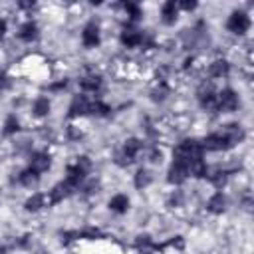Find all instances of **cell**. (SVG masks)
Here are the masks:
<instances>
[{
	"mask_svg": "<svg viewBox=\"0 0 254 254\" xmlns=\"http://www.w3.org/2000/svg\"><path fill=\"white\" fill-rule=\"evenodd\" d=\"M226 28H228V32H232L236 36H244L250 28V16L242 10H234L226 22Z\"/></svg>",
	"mask_w": 254,
	"mask_h": 254,
	"instance_id": "5b68a950",
	"label": "cell"
},
{
	"mask_svg": "<svg viewBox=\"0 0 254 254\" xmlns=\"http://www.w3.org/2000/svg\"><path fill=\"white\" fill-rule=\"evenodd\" d=\"M187 179H189V171H187L185 165H181V163H173V165L169 167L167 181H169L171 185H183Z\"/></svg>",
	"mask_w": 254,
	"mask_h": 254,
	"instance_id": "4fadbf2b",
	"label": "cell"
},
{
	"mask_svg": "<svg viewBox=\"0 0 254 254\" xmlns=\"http://www.w3.org/2000/svg\"><path fill=\"white\" fill-rule=\"evenodd\" d=\"M202 151H226L232 147V143L228 141V137L222 133V131H216V133H210L202 139Z\"/></svg>",
	"mask_w": 254,
	"mask_h": 254,
	"instance_id": "52a82bcc",
	"label": "cell"
},
{
	"mask_svg": "<svg viewBox=\"0 0 254 254\" xmlns=\"http://www.w3.org/2000/svg\"><path fill=\"white\" fill-rule=\"evenodd\" d=\"M111 107L107 103H103L101 99H91V107H89V115H97V117H105L109 115Z\"/></svg>",
	"mask_w": 254,
	"mask_h": 254,
	"instance_id": "d4e9b609",
	"label": "cell"
},
{
	"mask_svg": "<svg viewBox=\"0 0 254 254\" xmlns=\"http://www.w3.org/2000/svg\"><path fill=\"white\" fill-rule=\"evenodd\" d=\"M222 133L228 137V141L232 143V147L244 139V131H242V127H240L238 123H230V125H224V127H222Z\"/></svg>",
	"mask_w": 254,
	"mask_h": 254,
	"instance_id": "ffe728a7",
	"label": "cell"
},
{
	"mask_svg": "<svg viewBox=\"0 0 254 254\" xmlns=\"http://www.w3.org/2000/svg\"><path fill=\"white\" fill-rule=\"evenodd\" d=\"M18 181H20V185H24V187H34V185L40 181V175L28 167L26 171H22V173L18 175Z\"/></svg>",
	"mask_w": 254,
	"mask_h": 254,
	"instance_id": "cb8c5ba5",
	"label": "cell"
},
{
	"mask_svg": "<svg viewBox=\"0 0 254 254\" xmlns=\"http://www.w3.org/2000/svg\"><path fill=\"white\" fill-rule=\"evenodd\" d=\"M141 149H143V143H141L137 137L127 139V141L123 143L121 151L115 153V163H117L119 167H127V165H131V163L135 161V157L139 155Z\"/></svg>",
	"mask_w": 254,
	"mask_h": 254,
	"instance_id": "3957f363",
	"label": "cell"
},
{
	"mask_svg": "<svg viewBox=\"0 0 254 254\" xmlns=\"http://www.w3.org/2000/svg\"><path fill=\"white\" fill-rule=\"evenodd\" d=\"M196 95H198V103H200L202 109H206V111H214V113H216V91H214L212 85L202 83L200 89L196 91Z\"/></svg>",
	"mask_w": 254,
	"mask_h": 254,
	"instance_id": "9c48e42d",
	"label": "cell"
},
{
	"mask_svg": "<svg viewBox=\"0 0 254 254\" xmlns=\"http://www.w3.org/2000/svg\"><path fill=\"white\" fill-rule=\"evenodd\" d=\"M89 107H91V99L87 95H75L69 103V111L67 117H81V115H89Z\"/></svg>",
	"mask_w": 254,
	"mask_h": 254,
	"instance_id": "8fae6325",
	"label": "cell"
},
{
	"mask_svg": "<svg viewBox=\"0 0 254 254\" xmlns=\"http://www.w3.org/2000/svg\"><path fill=\"white\" fill-rule=\"evenodd\" d=\"M79 87H81L83 91H87V93H95V91L101 87V77L95 75V73H87V75H83V77L79 79Z\"/></svg>",
	"mask_w": 254,
	"mask_h": 254,
	"instance_id": "ac0fdd59",
	"label": "cell"
},
{
	"mask_svg": "<svg viewBox=\"0 0 254 254\" xmlns=\"http://www.w3.org/2000/svg\"><path fill=\"white\" fill-rule=\"evenodd\" d=\"M206 208H208V212H212V214H220V212L226 210V196L222 194V190L214 192V194L206 200Z\"/></svg>",
	"mask_w": 254,
	"mask_h": 254,
	"instance_id": "5bb4252c",
	"label": "cell"
},
{
	"mask_svg": "<svg viewBox=\"0 0 254 254\" xmlns=\"http://www.w3.org/2000/svg\"><path fill=\"white\" fill-rule=\"evenodd\" d=\"M167 246H175V248L183 250V246H185V240H183V236H175L173 240H169V242H167Z\"/></svg>",
	"mask_w": 254,
	"mask_h": 254,
	"instance_id": "4dcf8cb0",
	"label": "cell"
},
{
	"mask_svg": "<svg viewBox=\"0 0 254 254\" xmlns=\"http://www.w3.org/2000/svg\"><path fill=\"white\" fill-rule=\"evenodd\" d=\"M89 173H91V161H89V157L81 155V157H77V161H75L73 165L67 167V177H65V181L71 183L75 189H79V185L87 179Z\"/></svg>",
	"mask_w": 254,
	"mask_h": 254,
	"instance_id": "7a4b0ae2",
	"label": "cell"
},
{
	"mask_svg": "<svg viewBox=\"0 0 254 254\" xmlns=\"http://www.w3.org/2000/svg\"><path fill=\"white\" fill-rule=\"evenodd\" d=\"M123 8H125V12H127V16H129V20H131V22H137V20L143 16V12H141L139 4H135V2H125V4H123Z\"/></svg>",
	"mask_w": 254,
	"mask_h": 254,
	"instance_id": "83f0119b",
	"label": "cell"
},
{
	"mask_svg": "<svg viewBox=\"0 0 254 254\" xmlns=\"http://www.w3.org/2000/svg\"><path fill=\"white\" fill-rule=\"evenodd\" d=\"M129 196L127 194H115V196H111L109 198V208L113 210V212H117V214H123V212H127L129 210Z\"/></svg>",
	"mask_w": 254,
	"mask_h": 254,
	"instance_id": "d6986e66",
	"label": "cell"
},
{
	"mask_svg": "<svg viewBox=\"0 0 254 254\" xmlns=\"http://www.w3.org/2000/svg\"><path fill=\"white\" fill-rule=\"evenodd\" d=\"M177 6L183 8V10H189V12H190V10L196 8V2H177Z\"/></svg>",
	"mask_w": 254,
	"mask_h": 254,
	"instance_id": "1f68e13d",
	"label": "cell"
},
{
	"mask_svg": "<svg viewBox=\"0 0 254 254\" xmlns=\"http://www.w3.org/2000/svg\"><path fill=\"white\" fill-rule=\"evenodd\" d=\"M20 129V121H18V117L16 115H8L6 117V121H4V135H14L16 131Z\"/></svg>",
	"mask_w": 254,
	"mask_h": 254,
	"instance_id": "f1b7e54d",
	"label": "cell"
},
{
	"mask_svg": "<svg viewBox=\"0 0 254 254\" xmlns=\"http://www.w3.org/2000/svg\"><path fill=\"white\" fill-rule=\"evenodd\" d=\"M238 107V95L234 89L224 87L220 93H216V113H232Z\"/></svg>",
	"mask_w": 254,
	"mask_h": 254,
	"instance_id": "8992f818",
	"label": "cell"
},
{
	"mask_svg": "<svg viewBox=\"0 0 254 254\" xmlns=\"http://www.w3.org/2000/svg\"><path fill=\"white\" fill-rule=\"evenodd\" d=\"M50 167H52V157H50L48 153L38 151V153H34V155L30 157V169H32V171H36L38 175L46 173Z\"/></svg>",
	"mask_w": 254,
	"mask_h": 254,
	"instance_id": "7c38bea8",
	"label": "cell"
},
{
	"mask_svg": "<svg viewBox=\"0 0 254 254\" xmlns=\"http://www.w3.org/2000/svg\"><path fill=\"white\" fill-rule=\"evenodd\" d=\"M151 181H153L151 171H147V169H139V171L135 173V187H137V189H145V187H149Z\"/></svg>",
	"mask_w": 254,
	"mask_h": 254,
	"instance_id": "484cf974",
	"label": "cell"
},
{
	"mask_svg": "<svg viewBox=\"0 0 254 254\" xmlns=\"http://www.w3.org/2000/svg\"><path fill=\"white\" fill-rule=\"evenodd\" d=\"M121 44L125 48H139V46H145V44H151L145 36V32L137 30L133 24H127L123 30H121Z\"/></svg>",
	"mask_w": 254,
	"mask_h": 254,
	"instance_id": "277c9868",
	"label": "cell"
},
{
	"mask_svg": "<svg viewBox=\"0 0 254 254\" xmlns=\"http://www.w3.org/2000/svg\"><path fill=\"white\" fill-rule=\"evenodd\" d=\"M0 254H6V248H4L2 244H0Z\"/></svg>",
	"mask_w": 254,
	"mask_h": 254,
	"instance_id": "d590c367",
	"label": "cell"
},
{
	"mask_svg": "<svg viewBox=\"0 0 254 254\" xmlns=\"http://www.w3.org/2000/svg\"><path fill=\"white\" fill-rule=\"evenodd\" d=\"M135 248L141 250L143 254H151V252L159 250V246H157V244L151 240V236H147V234H141V236L135 238Z\"/></svg>",
	"mask_w": 254,
	"mask_h": 254,
	"instance_id": "44dd1931",
	"label": "cell"
},
{
	"mask_svg": "<svg viewBox=\"0 0 254 254\" xmlns=\"http://www.w3.org/2000/svg\"><path fill=\"white\" fill-rule=\"evenodd\" d=\"M202 155H204L202 145L196 139H185V141H181L175 147V151H173V163H181L189 171V165L192 161H196V159H202Z\"/></svg>",
	"mask_w": 254,
	"mask_h": 254,
	"instance_id": "6da1fadb",
	"label": "cell"
},
{
	"mask_svg": "<svg viewBox=\"0 0 254 254\" xmlns=\"http://www.w3.org/2000/svg\"><path fill=\"white\" fill-rule=\"evenodd\" d=\"M69 137H71V139H79V137H81V131H75L73 125H71V127H69Z\"/></svg>",
	"mask_w": 254,
	"mask_h": 254,
	"instance_id": "d6a6232c",
	"label": "cell"
},
{
	"mask_svg": "<svg viewBox=\"0 0 254 254\" xmlns=\"http://www.w3.org/2000/svg\"><path fill=\"white\" fill-rule=\"evenodd\" d=\"M38 24L34 22V20H28V22H24L22 26H20V32H18V38L20 40H24V42H34L36 38H38Z\"/></svg>",
	"mask_w": 254,
	"mask_h": 254,
	"instance_id": "2e32d148",
	"label": "cell"
},
{
	"mask_svg": "<svg viewBox=\"0 0 254 254\" xmlns=\"http://www.w3.org/2000/svg\"><path fill=\"white\" fill-rule=\"evenodd\" d=\"M50 99L48 97H38L36 101H34V105H32V111H34V115L36 117H44V115H48L50 113Z\"/></svg>",
	"mask_w": 254,
	"mask_h": 254,
	"instance_id": "603a6c76",
	"label": "cell"
},
{
	"mask_svg": "<svg viewBox=\"0 0 254 254\" xmlns=\"http://www.w3.org/2000/svg\"><path fill=\"white\" fill-rule=\"evenodd\" d=\"M44 206H48V194H44V192H34V194L24 202V208L30 210V212H36V210H40V208H44Z\"/></svg>",
	"mask_w": 254,
	"mask_h": 254,
	"instance_id": "e0dca14e",
	"label": "cell"
},
{
	"mask_svg": "<svg viewBox=\"0 0 254 254\" xmlns=\"http://www.w3.org/2000/svg\"><path fill=\"white\" fill-rule=\"evenodd\" d=\"M81 42L85 48H97L99 42H101V36H99V24L95 20L87 22L83 32H81Z\"/></svg>",
	"mask_w": 254,
	"mask_h": 254,
	"instance_id": "30bf717a",
	"label": "cell"
},
{
	"mask_svg": "<svg viewBox=\"0 0 254 254\" xmlns=\"http://www.w3.org/2000/svg\"><path fill=\"white\" fill-rule=\"evenodd\" d=\"M208 181L212 183V187H214V189L222 190V187L228 183V173H226V171H216V173L208 175Z\"/></svg>",
	"mask_w": 254,
	"mask_h": 254,
	"instance_id": "4316f807",
	"label": "cell"
},
{
	"mask_svg": "<svg viewBox=\"0 0 254 254\" xmlns=\"http://www.w3.org/2000/svg\"><path fill=\"white\" fill-rule=\"evenodd\" d=\"M208 71H210L212 77H226L228 71H230V64H228L226 60H214V62L210 64Z\"/></svg>",
	"mask_w": 254,
	"mask_h": 254,
	"instance_id": "7402d4cb",
	"label": "cell"
},
{
	"mask_svg": "<svg viewBox=\"0 0 254 254\" xmlns=\"http://www.w3.org/2000/svg\"><path fill=\"white\" fill-rule=\"evenodd\" d=\"M4 85H6V77H4V73L0 71V89H2Z\"/></svg>",
	"mask_w": 254,
	"mask_h": 254,
	"instance_id": "e575fe53",
	"label": "cell"
},
{
	"mask_svg": "<svg viewBox=\"0 0 254 254\" xmlns=\"http://www.w3.org/2000/svg\"><path fill=\"white\" fill-rule=\"evenodd\" d=\"M167 93H169V89H167V87H165V85H163V83H161V87H159V89H155V91H153V99H155V101H163V99H165V95H167Z\"/></svg>",
	"mask_w": 254,
	"mask_h": 254,
	"instance_id": "f546056e",
	"label": "cell"
},
{
	"mask_svg": "<svg viewBox=\"0 0 254 254\" xmlns=\"http://www.w3.org/2000/svg\"><path fill=\"white\" fill-rule=\"evenodd\" d=\"M77 189L71 185V183H67V181H62V183H58L52 190H50V194H48V204H58V202H62L64 198H67L69 194H73Z\"/></svg>",
	"mask_w": 254,
	"mask_h": 254,
	"instance_id": "ba28073f",
	"label": "cell"
},
{
	"mask_svg": "<svg viewBox=\"0 0 254 254\" xmlns=\"http://www.w3.org/2000/svg\"><path fill=\"white\" fill-rule=\"evenodd\" d=\"M161 18H163V22L169 24V26L177 22V18H179V6H177L175 0H169V2L163 4V8H161Z\"/></svg>",
	"mask_w": 254,
	"mask_h": 254,
	"instance_id": "9a60e30c",
	"label": "cell"
},
{
	"mask_svg": "<svg viewBox=\"0 0 254 254\" xmlns=\"http://www.w3.org/2000/svg\"><path fill=\"white\" fill-rule=\"evenodd\" d=\"M4 34H6V22L0 18V40L4 38Z\"/></svg>",
	"mask_w": 254,
	"mask_h": 254,
	"instance_id": "836d02e7",
	"label": "cell"
}]
</instances>
